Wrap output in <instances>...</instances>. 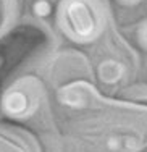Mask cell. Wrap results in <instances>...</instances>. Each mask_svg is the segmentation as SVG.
<instances>
[{
    "label": "cell",
    "mask_w": 147,
    "mask_h": 152,
    "mask_svg": "<svg viewBox=\"0 0 147 152\" xmlns=\"http://www.w3.org/2000/svg\"><path fill=\"white\" fill-rule=\"evenodd\" d=\"M60 23L68 37L89 42L103 29V10L97 0H65L60 5Z\"/></svg>",
    "instance_id": "cell-1"
},
{
    "label": "cell",
    "mask_w": 147,
    "mask_h": 152,
    "mask_svg": "<svg viewBox=\"0 0 147 152\" xmlns=\"http://www.w3.org/2000/svg\"><path fill=\"white\" fill-rule=\"evenodd\" d=\"M2 108L8 117L13 118L29 117L36 108V100L33 92L29 89H24L23 86H15L3 96Z\"/></svg>",
    "instance_id": "cell-2"
},
{
    "label": "cell",
    "mask_w": 147,
    "mask_h": 152,
    "mask_svg": "<svg viewBox=\"0 0 147 152\" xmlns=\"http://www.w3.org/2000/svg\"><path fill=\"white\" fill-rule=\"evenodd\" d=\"M126 71L128 66L124 65V61L115 55L103 57L97 65V75L100 81L107 86H115L118 83H121L126 78Z\"/></svg>",
    "instance_id": "cell-3"
},
{
    "label": "cell",
    "mask_w": 147,
    "mask_h": 152,
    "mask_svg": "<svg viewBox=\"0 0 147 152\" xmlns=\"http://www.w3.org/2000/svg\"><path fill=\"white\" fill-rule=\"evenodd\" d=\"M0 152H28V151L21 144H18L15 139L0 134Z\"/></svg>",
    "instance_id": "cell-4"
},
{
    "label": "cell",
    "mask_w": 147,
    "mask_h": 152,
    "mask_svg": "<svg viewBox=\"0 0 147 152\" xmlns=\"http://www.w3.org/2000/svg\"><path fill=\"white\" fill-rule=\"evenodd\" d=\"M33 12L39 18H47L52 13V2L49 0H36L33 5Z\"/></svg>",
    "instance_id": "cell-5"
},
{
    "label": "cell",
    "mask_w": 147,
    "mask_h": 152,
    "mask_svg": "<svg viewBox=\"0 0 147 152\" xmlns=\"http://www.w3.org/2000/svg\"><path fill=\"white\" fill-rule=\"evenodd\" d=\"M136 37H138V44L141 49H144L147 52V20H144L138 28V32H136Z\"/></svg>",
    "instance_id": "cell-6"
},
{
    "label": "cell",
    "mask_w": 147,
    "mask_h": 152,
    "mask_svg": "<svg viewBox=\"0 0 147 152\" xmlns=\"http://www.w3.org/2000/svg\"><path fill=\"white\" fill-rule=\"evenodd\" d=\"M116 2L123 7H134V5H138V3H141L142 0H116Z\"/></svg>",
    "instance_id": "cell-7"
}]
</instances>
